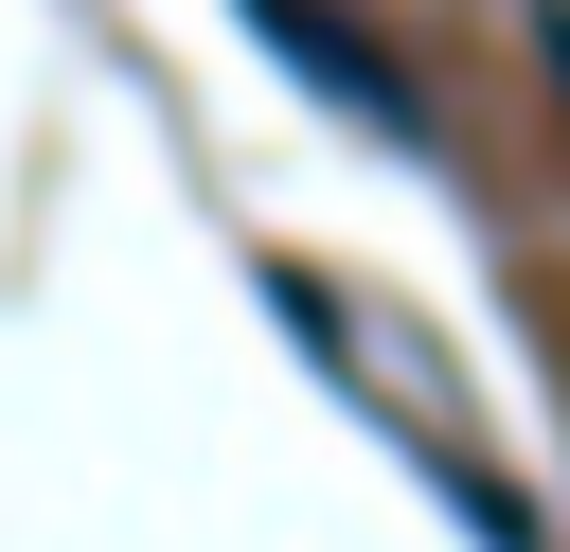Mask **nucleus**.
Returning <instances> with one entry per match:
<instances>
[{"label":"nucleus","instance_id":"1","mask_svg":"<svg viewBox=\"0 0 570 552\" xmlns=\"http://www.w3.org/2000/svg\"><path fill=\"white\" fill-rule=\"evenodd\" d=\"M249 36H267V53H285V71L321 89V107H356L374 142H428V107H410V71H392V53H374V36L338 18V0H249Z\"/></svg>","mask_w":570,"mask_h":552},{"label":"nucleus","instance_id":"2","mask_svg":"<svg viewBox=\"0 0 570 552\" xmlns=\"http://www.w3.org/2000/svg\"><path fill=\"white\" fill-rule=\"evenodd\" d=\"M534 53H552V107H570V0H552V18H534Z\"/></svg>","mask_w":570,"mask_h":552}]
</instances>
